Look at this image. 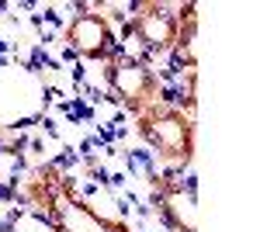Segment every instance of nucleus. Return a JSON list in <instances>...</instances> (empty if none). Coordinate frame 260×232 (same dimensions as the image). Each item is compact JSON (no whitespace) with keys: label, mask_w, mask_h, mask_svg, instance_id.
<instances>
[{"label":"nucleus","mask_w":260,"mask_h":232,"mask_svg":"<svg viewBox=\"0 0 260 232\" xmlns=\"http://www.w3.org/2000/svg\"><path fill=\"white\" fill-rule=\"evenodd\" d=\"M24 197L52 232H132L128 222L101 215L94 205H87L59 170H39L24 184Z\"/></svg>","instance_id":"f257e3e1"},{"label":"nucleus","mask_w":260,"mask_h":232,"mask_svg":"<svg viewBox=\"0 0 260 232\" xmlns=\"http://www.w3.org/2000/svg\"><path fill=\"white\" fill-rule=\"evenodd\" d=\"M139 139L156 153L170 174H184L194 159V115L180 111L177 104H156L136 115Z\"/></svg>","instance_id":"f03ea898"},{"label":"nucleus","mask_w":260,"mask_h":232,"mask_svg":"<svg viewBox=\"0 0 260 232\" xmlns=\"http://www.w3.org/2000/svg\"><path fill=\"white\" fill-rule=\"evenodd\" d=\"M104 80H108V90L115 94V101L125 104L132 115H142V111H149V108L167 101L163 97V80L149 66V59H136L121 52L118 59L108 62Z\"/></svg>","instance_id":"7ed1b4c3"},{"label":"nucleus","mask_w":260,"mask_h":232,"mask_svg":"<svg viewBox=\"0 0 260 232\" xmlns=\"http://www.w3.org/2000/svg\"><path fill=\"white\" fill-rule=\"evenodd\" d=\"M125 39L139 42L146 56H170L180 39V4H136V14H128Z\"/></svg>","instance_id":"20e7f679"},{"label":"nucleus","mask_w":260,"mask_h":232,"mask_svg":"<svg viewBox=\"0 0 260 232\" xmlns=\"http://www.w3.org/2000/svg\"><path fill=\"white\" fill-rule=\"evenodd\" d=\"M66 45L77 52L80 59L90 62H111L121 56V42L118 31L111 28L108 14H101L94 4H83L80 14H73V21L66 24Z\"/></svg>","instance_id":"39448f33"},{"label":"nucleus","mask_w":260,"mask_h":232,"mask_svg":"<svg viewBox=\"0 0 260 232\" xmlns=\"http://www.w3.org/2000/svg\"><path fill=\"white\" fill-rule=\"evenodd\" d=\"M153 205L170 232H198V194L184 174H153Z\"/></svg>","instance_id":"423d86ee"}]
</instances>
